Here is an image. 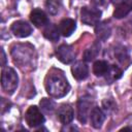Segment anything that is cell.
Listing matches in <instances>:
<instances>
[{
    "mask_svg": "<svg viewBox=\"0 0 132 132\" xmlns=\"http://www.w3.org/2000/svg\"><path fill=\"white\" fill-rule=\"evenodd\" d=\"M45 89L50 96L61 98L68 93L70 86L62 73H48L45 79Z\"/></svg>",
    "mask_w": 132,
    "mask_h": 132,
    "instance_id": "1",
    "label": "cell"
},
{
    "mask_svg": "<svg viewBox=\"0 0 132 132\" xmlns=\"http://www.w3.org/2000/svg\"><path fill=\"white\" fill-rule=\"evenodd\" d=\"M18 82H19V77L16 72L10 68V67H5L2 69V74H1V86L2 89L8 93V94H12L16 87H18Z\"/></svg>",
    "mask_w": 132,
    "mask_h": 132,
    "instance_id": "2",
    "label": "cell"
},
{
    "mask_svg": "<svg viewBox=\"0 0 132 132\" xmlns=\"http://www.w3.org/2000/svg\"><path fill=\"white\" fill-rule=\"evenodd\" d=\"M101 11L95 7H82L80 10L81 22L88 26H94L99 23Z\"/></svg>",
    "mask_w": 132,
    "mask_h": 132,
    "instance_id": "3",
    "label": "cell"
},
{
    "mask_svg": "<svg viewBox=\"0 0 132 132\" xmlns=\"http://www.w3.org/2000/svg\"><path fill=\"white\" fill-rule=\"evenodd\" d=\"M32 50H33L32 47L26 48V46L23 44L15 45L11 50V55L13 57V61L21 65L28 63L32 57Z\"/></svg>",
    "mask_w": 132,
    "mask_h": 132,
    "instance_id": "4",
    "label": "cell"
},
{
    "mask_svg": "<svg viewBox=\"0 0 132 132\" xmlns=\"http://www.w3.org/2000/svg\"><path fill=\"white\" fill-rule=\"evenodd\" d=\"M25 120L29 127H37L44 122V117L39 110V108L35 105L30 106L26 113H25Z\"/></svg>",
    "mask_w": 132,
    "mask_h": 132,
    "instance_id": "5",
    "label": "cell"
},
{
    "mask_svg": "<svg viewBox=\"0 0 132 132\" xmlns=\"http://www.w3.org/2000/svg\"><path fill=\"white\" fill-rule=\"evenodd\" d=\"M56 56L59 61H61L64 64H69L72 61H74L75 53L72 46L68 44H62L60 45L56 51Z\"/></svg>",
    "mask_w": 132,
    "mask_h": 132,
    "instance_id": "6",
    "label": "cell"
},
{
    "mask_svg": "<svg viewBox=\"0 0 132 132\" xmlns=\"http://www.w3.org/2000/svg\"><path fill=\"white\" fill-rule=\"evenodd\" d=\"M11 32L13 33L14 36L19 38H24L28 37L32 33V28L31 26L25 22V21H16L11 25Z\"/></svg>",
    "mask_w": 132,
    "mask_h": 132,
    "instance_id": "7",
    "label": "cell"
},
{
    "mask_svg": "<svg viewBox=\"0 0 132 132\" xmlns=\"http://www.w3.org/2000/svg\"><path fill=\"white\" fill-rule=\"evenodd\" d=\"M57 117L62 124L68 125L69 123L72 122L74 117L72 107L69 104H62L57 110Z\"/></svg>",
    "mask_w": 132,
    "mask_h": 132,
    "instance_id": "8",
    "label": "cell"
},
{
    "mask_svg": "<svg viewBox=\"0 0 132 132\" xmlns=\"http://www.w3.org/2000/svg\"><path fill=\"white\" fill-rule=\"evenodd\" d=\"M91 101L87 98H80L77 104V119L80 123L85 124L90 116Z\"/></svg>",
    "mask_w": 132,
    "mask_h": 132,
    "instance_id": "9",
    "label": "cell"
},
{
    "mask_svg": "<svg viewBox=\"0 0 132 132\" xmlns=\"http://www.w3.org/2000/svg\"><path fill=\"white\" fill-rule=\"evenodd\" d=\"M71 72H72V75H73V77L75 79L84 80L89 75V68H88V66H87V64L85 62L77 61L71 67Z\"/></svg>",
    "mask_w": 132,
    "mask_h": 132,
    "instance_id": "10",
    "label": "cell"
},
{
    "mask_svg": "<svg viewBox=\"0 0 132 132\" xmlns=\"http://www.w3.org/2000/svg\"><path fill=\"white\" fill-rule=\"evenodd\" d=\"M105 120V113L103 112V110L99 107H94L91 112H90V121H91V125L96 128L99 129L103 122Z\"/></svg>",
    "mask_w": 132,
    "mask_h": 132,
    "instance_id": "11",
    "label": "cell"
},
{
    "mask_svg": "<svg viewBox=\"0 0 132 132\" xmlns=\"http://www.w3.org/2000/svg\"><path fill=\"white\" fill-rule=\"evenodd\" d=\"M75 28H76V26H75V22H74V20H72V19H68V18L62 20V21L60 22V24L58 25L59 32H60L63 36H65V37L70 36V35L74 32Z\"/></svg>",
    "mask_w": 132,
    "mask_h": 132,
    "instance_id": "12",
    "label": "cell"
},
{
    "mask_svg": "<svg viewBox=\"0 0 132 132\" xmlns=\"http://www.w3.org/2000/svg\"><path fill=\"white\" fill-rule=\"evenodd\" d=\"M30 20L33 23V25H35L36 27H42V26L47 25V23H48L47 16L44 13V11L41 9H38V8L31 11Z\"/></svg>",
    "mask_w": 132,
    "mask_h": 132,
    "instance_id": "13",
    "label": "cell"
},
{
    "mask_svg": "<svg viewBox=\"0 0 132 132\" xmlns=\"http://www.w3.org/2000/svg\"><path fill=\"white\" fill-rule=\"evenodd\" d=\"M131 10H132V2L130 0H126L117 5L113 11V16L116 19H122L126 16Z\"/></svg>",
    "mask_w": 132,
    "mask_h": 132,
    "instance_id": "14",
    "label": "cell"
},
{
    "mask_svg": "<svg viewBox=\"0 0 132 132\" xmlns=\"http://www.w3.org/2000/svg\"><path fill=\"white\" fill-rule=\"evenodd\" d=\"M95 33L96 36L100 39V40H106L111 33V29L110 27L106 24V23H98L95 27Z\"/></svg>",
    "mask_w": 132,
    "mask_h": 132,
    "instance_id": "15",
    "label": "cell"
},
{
    "mask_svg": "<svg viewBox=\"0 0 132 132\" xmlns=\"http://www.w3.org/2000/svg\"><path fill=\"white\" fill-rule=\"evenodd\" d=\"M100 47H101V45H100V42L99 41H95L91 46H89L85 51V54H84L85 61H87V62L93 61L98 56V54L100 52Z\"/></svg>",
    "mask_w": 132,
    "mask_h": 132,
    "instance_id": "16",
    "label": "cell"
},
{
    "mask_svg": "<svg viewBox=\"0 0 132 132\" xmlns=\"http://www.w3.org/2000/svg\"><path fill=\"white\" fill-rule=\"evenodd\" d=\"M59 29L53 25V24H47V26L45 27L44 31H43V35L46 39L51 40V41H58L59 39Z\"/></svg>",
    "mask_w": 132,
    "mask_h": 132,
    "instance_id": "17",
    "label": "cell"
},
{
    "mask_svg": "<svg viewBox=\"0 0 132 132\" xmlns=\"http://www.w3.org/2000/svg\"><path fill=\"white\" fill-rule=\"evenodd\" d=\"M109 68V65L106 61H96L93 65V72L96 76H104Z\"/></svg>",
    "mask_w": 132,
    "mask_h": 132,
    "instance_id": "18",
    "label": "cell"
},
{
    "mask_svg": "<svg viewBox=\"0 0 132 132\" xmlns=\"http://www.w3.org/2000/svg\"><path fill=\"white\" fill-rule=\"evenodd\" d=\"M104 76H105L106 81H108L110 84V82L119 79L122 76V70L119 67L114 66V65L109 66V68H108V70H107V72H106V74Z\"/></svg>",
    "mask_w": 132,
    "mask_h": 132,
    "instance_id": "19",
    "label": "cell"
},
{
    "mask_svg": "<svg viewBox=\"0 0 132 132\" xmlns=\"http://www.w3.org/2000/svg\"><path fill=\"white\" fill-rule=\"evenodd\" d=\"M45 7H46V10L51 14H57L60 10L61 2L60 0H46Z\"/></svg>",
    "mask_w": 132,
    "mask_h": 132,
    "instance_id": "20",
    "label": "cell"
},
{
    "mask_svg": "<svg viewBox=\"0 0 132 132\" xmlns=\"http://www.w3.org/2000/svg\"><path fill=\"white\" fill-rule=\"evenodd\" d=\"M40 107H41V109H42L44 112L51 113V112L55 109L56 104H55V102H54L53 100L47 99V98H43V99H41V101H40Z\"/></svg>",
    "mask_w": 132,
    "mask_h": 132,
    "instance_id": "21",
    "label": "cell"
},
{
    "mask_svg": "<svg viewBox=\"0 0 132 132\" xmlns=\"http://www.w3.org/2000/svg\"><path fill=\"white\" fill-rule=\"evenodd\" d=\"M114 54H116L118 60H119L120 62H122V63L125 62L126 59H128V53H127V50H126L124 46H120V47H118V48L116 50Z\"/></svg>",
    "mask_w": 132,
    "mask_h": 132,
    "instance_id": "22",
    "label": "cell"
},
{
    "mask_svg": "<svg viewBox=\"0 0 132 132\" xmlns=\"http://www.w3.org/2000/svg\"><path fill=\"white\" fill-rule=\"evenodd\" d=\"M93 2L95 3V5H96L97 7H99V6L103 5V4H105V1H104V0H94Z\"/></svg>",
    "mask_w": 132,
    "mask_h": 132,
    "instance_id": "23",
    "label": "cell"
},
{
    "mask_svg": "<svg viewBox=\"0 0 132 132\" xmlns=\"http://www.w3.org/2000/svg\"><path fill=\"white\" fill-rule=\"evenodd\" d=\"M1 59H2V62H1V65L2 66H4L5 65V62H6V58H5V54H4V51L3 50H1Z\"/></svg>",
    "mask_w": 132,
    "mask_h": 132,
    "instance_id": "24",
    "label": "cell"
},
{
    "mask_svg": "<svg viewBox=\"0 0 132 132\" xmlns=\"http://www.w3.org/2000/svg\"><path fill=\"white\" fill-rule=\"evenodd\" d=\"M111 1H112L113 4L118 5V4H120V3H122V2H124V1H126V0H111Z\"/></svg>",
    "mask_w": 132,
    "mask_h": 132,
    "instance_id": "25",
    "label": "cell"
},
{
    "mask_svg": "<svg viewBox=\"0 0 132 132\" xmlns=\"http://www.w3.org/2000/svg\"><path fill=\"white\" fill-rule=\"evenodd\" d=\"M131 2H132V1H131Z\"/></svg>",
    "mask_w": 132,
    "mask_h": 132,
    "instance_id": "26",
    "label": "cell"
}]
</instances>
